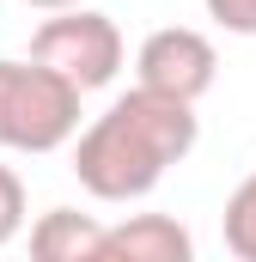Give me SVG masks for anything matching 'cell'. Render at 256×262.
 <instances>
[{
    "label": "cell",
    "instance_id": "obj_1",
    "mask_svg": "<svg viewBox=\"0 0 256 262\" xmlns=\"http://www.w3.org/2000/svg\"><path fill=\"white\" fill-rule=\"evenodd\" d=\"M201 140V116L183 98H159L134 85L104 116L73 134V177L98 201H140L165 183L171 165H183Z\"/></svg>",
    "mask_w": 256,
    "mask_h": 262
},
{
    "label": "cell",
    "instance_id": "obj_2",
    "mask_svg": "<svg viewBox=\"0 0 256 262\" xmlns=\"http://www.w3.org/2000/svg\"><path fill=\"white\" fill-rule=\"evenodd\" d=\"M79 134V92L43 61H0V152H61Z\"/></svg>",
    "mask_w": 256,
    "mask_h": 262
},
{
    "label": "cell",
    "instance_id": "obj_3",
    "mask_svg": "<svg viewBox=\"0 0 256 262\" xmlns=\"http://www.w3.org/2000/svg\"><path fill=\"white\" fill-rule=\"evenodd\" d=\"M31 61H43L49 73H61L79 98H86V92H104V85L122 73V31H116L110 12H92V6L79 0V6H61L55 18L37 25Z\"/></svg>",
    "mask_w": 256,
    "mask_h": 262
},
{
    "label": "cell",
    "instance_id": "obj_4",
    "mask_svg": "<svg viewBox=\"0 0 256 262\" xmlns=\"http://www.w3.org/2000/svg\"><path fill=\"white\" fill-rule=\"evenodd\" d=\"M214 73H220V55H214V37L195 31V25H165L140 43L134 55V85L159 92V98H207L214 92Z\"/></svg>",
    "mask_w": 256,
    "mask_h": 262
},
{
    "label": "cell",
    "instance_id": "obj_5",
    "mask_svg": "<svg viewBox=\"0 0 256 262\" xmlns=\"http://www.w3.org/2000/svg\"><path fill=\"white\" fill-rule=\"evenodd\" d=\"M189 256L195 238L171 213H128L116 226H104V250H98V262H189Z\"/></svg>",
    "mask_w": 256,
    "mask_h": 262
},
{
    "label": "cell",
    "instance_id": "obj_6",
    "mask_svg": "<svg viewBox=\"0 0 256 262\" xmlns=\"http://www.w3.org/2000/svg\"><path fill=\"white\" fill-rule=\"evenodd\" d=\"M104 250V220L79 213V207H49L31 226V256L37 262H98Z\"/></svg>",
    "mask_w": 256,
    "mask_h": 262
},
{
    "label": "cell",
    "instance_id": "obj_7",
    "mask_svg": "<svg viewBox=\"0 0 256 262\" xmlns=\"http://www.w3.org/2000/svg\"><path fill=\"white\" fill-rule=\"evenodd\" d=\"M220 232H226V250H232L238 262H256V165H250V177L226 195Z\"/></svg>",
    "mask_w": 256,
    "mask_h": 262
},
{
    "label": "cell",
    "instance_id": "obj_8",
    "mask_svg": "<svg viewBox=\"0 0 256 262\" xmlns=\"http://www.w3.org/2000/svg\"><path fill=\"white\" fill-rule=\"evenodd\" d=\"M25 232V183L12 165H0V250Z\"/></svg>",
    "mask_w": 256,
    "mask_h": 262
},
{
    "label": "cell",
    "instance_id": "obj_9",
    "mask_svg": "<svg viewBox=\"0 0 256 262\" xmlns=\"http://www.w3.org/2000/svg\"><path fill=\"white\" fill-rule=\"evenodd\" d=\"M207 6V18L220 25V31H232V37H256V0H201Z\"/></svg>",
    "mask_w": 256,
    "mask_h": 262
},
{
    "label": "cell",
    "instance_id": "obj_10",
    "mask_svg": "<svg viewBox=\"0 0 256 262\" xmlns=\"http://www.w3.org/2000/svg\"><path fill=\"white\" fill-rule=\"evenodd\" d=\"M25 6H37V12H61V6H79V0H25Z\"/></svg>",
    "mask_w": 256,
    "mask_h": 262
}]
</instances>
